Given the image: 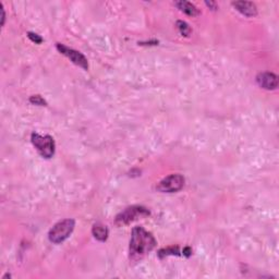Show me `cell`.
<instances>
[{"label": "cell", "instance_id": "30bf717a", "mask_svg": "<svg viewBox=\"0 0 279 279\" xmlns=\"http://www.w3.org/2000/svg\"><path fill=\"white\" fill-rule=\"evenodd\" d=\"M92 232H93V236L95 237V239H97L98 241H106L108 238V229L106 226L101 225L99 223L95 224L93 226V229H92Z\"/></svg>", "mask_w": 279, "mask_h": 279}, {"label": "cell", "instance_id": "8fae6325", "mask_svg": "<svg viewBox=\"0 0 279 279\" xmlns=\"http://www.w3.org/2000/svg\"><path fill=\"white\" fill-rule=\"evenodd\" d=\"M177 26H178L180 33L182 34V35H184V36H189L190 33H191V29H190L189 24L185 23L184 21H178V22H177Z\"/></svg>", "mask_w": 279, "mask_h": 279}, {"label": "cell", "instance_id": "7c38bea8", "mask_svg": "<svg viewBox=\"0 0 279 279\" xmlns=\"http://www.w3.org/2000/svg\"><path fill=\"white\" fill-rule=\"evenodd\" d=\"M30 101H31V103H32L33 105H38V106H46V105H47L46 100L44 99L42 96H39V95H33V96H31Z\"/></svg>", "mask_w": 279, "mask_h": 279}, {"label": "cell", "instance_id": "5b68a950", "mask_svg": "<svg viewBox=\"0 0 279 279\" xmlns=\"http://www.w3.org/2000/svg\"><path fill=\"white\" fill-rule=\"evenodd\" d=\"M184 178L181 175H170L163 179L157 185V190L163 193L178 192L183 188Z\"/></svg>", "mask_w": 279, "mask_h": 279}, {"label": "cell", "instance_id": "52a82bcc", "mask_svg": "<svg viewBox=\"0 0 279 279\" xmlns=\"http://www.w3.org/2000/svg\"><path fill=\"white\" fill-rule=\"evenodd\" d=\"M256 82H258L261 87L265 90H275L278 86V78L276 74L271 72H262L256 77Z\"/></svg>", "mask_w": 279, "mask_h": 279}, {"label": "cell", "instance_id": "7a4b0ae2", "mask_svg": "<svg viewBox=\"0 0 279 279\" xmlns=\"http://www.w3.org/2000/svg\"><path fill=\"white\" fill-rule=\"evenodd\" d=\"M74 226L75 223L73 219L61 220L50 229L49 233H48V238H49V240L52 243H56V245L64 242L66 239H68L70 234L72 233Z\"/></svg>", "mask_w": 279, "mask_h": 279}, {"label": "cell", "instance_id": "4fadbf2b", "mask_svg": "<svg viewBox=\"0 0 279 279\" xmlns=\"http://www.w3.org/2000/svg\"><path fill=\"white\" fill-rule=\"evenodd\" d=\"M28 35H29V37H30L31 41L34 42L35 44H41L43 42V38L39 36V35H37V34H34L32 32H30Z\"/></svg>", "mask_w": 279, "mask_h": 279}, {"label": "cell", "instance_id": "6da1fadb", "mask_svg": "<svg viewBox=\"0 0 279 279\" xmlns=\"http://www.w3.org/2000/svg\"><path fill=\"white\" fill-rule=\"evenodd\" d=\"M156 246V240L153 234L144 228L135 227L132 230L130 240V259L132 261L141 260L152 251Z\"/></svg>", "mask_w": 279, "mask_h": 279}, {"label": "cell", "instance_id": "3957f363", "mask_svg": "<svg viewBox=\"0 0 279 279\" xmlns=\"http://www.w3.org/2000/svg\"><path fill=\"white\" fill-rule=\"evenodd\" d=\"M32 143L37 149V152L44 158H51L55 154V141L50 135H39L38 133L32 134Z\"/></svg>", "mask_w": 279, "mask_h": 279}, {"label": "cell", "instance_id": "9c48e42d", "mask_svg": "<svg viewBox=\"0 0 279 279\" xmlns=\"http://www.w3.org/2000/svg\"><path fill=\"white\" fill-rule=\"evenodd\" d=\"M175 4L180 9L181 11L184 12L185 15H188V16H198V13H200V11H198V9L196 6H194V4H192L191 2L177 1Z\"/></svg>", "mask_w": 279, "mask_h": 279}, {"label": "cell", "instance_id": "5bb4252c", "mask_svg": "<svg viewBox=\"0 0 279 279\" xmlns=\"http://www.w3.org/2000/svg\"><path fill=\"white\" fill-rule=\"evenodd\" d=\"M206 4L209 7H213V10H215V9H216V4L214 2H206Z\"/></svg>", "mask_w": 279, "mask_h": 279}, {"label": "cell", "instance_id": "8992f818", "mask_svg": "<svg viewBox=\"0 0 279 279\" xmlns=\"http://www.w3.org/2000/svg\"><path fill=\"white\" fill-rule=\"evenodd\" d=\"M57 49H58L61 54L65 55L66 57H68V58L72 61L74 65L79 66V67L83 68L84 70L88 69L87 59L81 54V52H79L77 50L72 49V48H69L65 45H61V44H57Z\"/></svg>", "mask_w": 279, "mask_h": 279}, {"label": "cell", "instance_id": "277c9868", "mask_svg": "<svg viewBox=\"0 0 279 279\" xmlns=\"http://www.w3.org/2000/svg\"><path fill=\"white\" fill-rule=\"evenodd\" d=\"M149 212L142 206H131L128 207L122 213H120L116 218V224L118 226L130 224L131 221L136 220L140 217L148 216Z\"/></svg>", "mask_w": 279, "mask_h": 279}, {"label": "cell", "instance_id": "ba28073f", "mask_svg": "<svg viewBox=\"0 0 279 279\" xmlns=\"http://www.w3.org/2000/svg\"><path fill=\"white\" fill-rule=\"evenodd\" d=\"M233 7L237 9L239 12H241L246 16H255L258 15V9L253 2L250 1H236L233 2Z\"/></svg>", "mask_w": 279, "mask_h": 279}]
</instances>
